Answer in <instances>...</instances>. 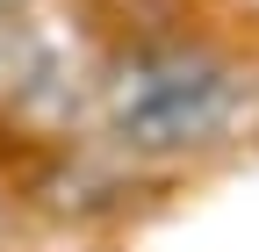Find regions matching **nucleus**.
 <instances>
[{"label": "nucleus", "instance_id": "f257e3e1", "mask_svg": "<svg viewBox=\"0 0 259 252\" xmlns=\"http://www.w3.org/2000/svg\"><path fill=\"white\" fill-rule=\"evenodd\" d=\"M238 108V79L216 58H144L115 87V130L137 151L209 144Z\"/></svg>", "mask_w": 259, "mask_h": 252}]
</instances>
